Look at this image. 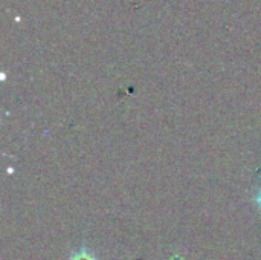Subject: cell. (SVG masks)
I'll return each instance as SVG.
<instances>
[{
	"label": "cell",
	"instance_id": "2",
	"mask_svg": "<svg viewBox=\"0 0 261 260\" xmlns=\"http://www.w3.org/2000/svg\"><path fill=\"white\" fill-rule=\"evenodd\" d=\"M255 201H257V205L261 208V190L258 192V195H257V198H255Z\"/></svg>",
	"mask_w": 261,
	"mask_h": 260
},
{
	"label": "cell",
	"instance_id": "1",
	"mask_svg": "<svg viewBox=\"0 0 261 260\" xmlns=\"http://www.w3.org/2000/svg\"><path fill=\"white\" fill-rule=\"evenodd\" d=\"M70 260H98L95 257V254L92 253V251H89V250H86V248H81L80 251H76Z\"/></svg>",
	"mask_w": 261,
	"mask_h": 260
}]
</instances>
